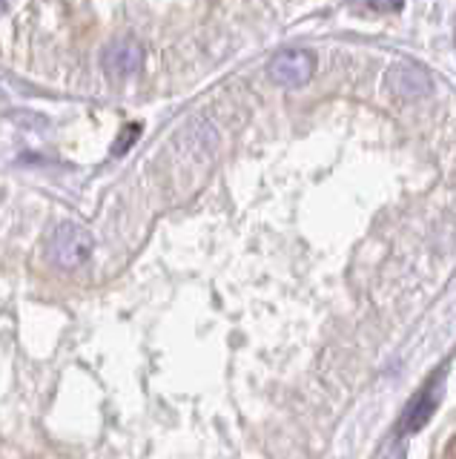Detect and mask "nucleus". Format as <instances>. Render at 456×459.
Instances as JSON below:
<instances>
[{"label":"nucleus","instance_id":"f03ea898","mask_svg":"<svg viewBox=\"0 0 456 459\" xmlns=\"http://www.w3.org/2000/svg\"><path fill=\"white\" fill-rule=\"evenodd\" d=\"M442 394H445V379L436 377V382H427L422 391L410 399V405L402 413V422H399V434L408 437V434H417L422 430L427 422L434 420V411L439 408Z\"/></svg>","mask_w":456,"mask_h":459},{"label":"nucleus","instance_id":"20e7f679","mask_svg":"<svg viewBox=\"0 0 456 459\" xmlns=\"http://www.w3.org/2000/svg\"><path fill=\"white\" fill-rule=\"evenodd\" d=\"M104 64L107 69L112 72V75H133V72L141 66V49L135 47L133 40H121L116 43V47H109L107 55H104Z\"/></svg>","mask_w":456,"mask_h":459},{"label":"nucleus","instance_id":"423d86ee","mask_svg":"<svg viewBox=\"0 0 456 459\" xmlns=\"http://www.w3.org/2000/svg\"><path fill=\"white\" fill-rule=\"evenodd\" d=\"M138 133H141V129L133 124V126H126L124 129V135H121V141H118V147H116V155H121V152H126V147H130V143L138 138Z\"/></svg>","mask_w":456,"mask_h":459},{"label":"nucleus","instance_id":"7ed1b4c3","mask_svg":"<svg viewBox=\"0 0 456 459\" xmlns=\"http://www.w3.org/2000/svg\"><path fill=\"white\" fill-rule=\"evenodd\" d=\"M313 72H316V57L305 49L279 52L270 61V78L281 86H302L313 78Z\"/></svg>","mask_w":456,"mask_h":459},{"label":"nucleus","instance_id":"f257e3e1","mask_svg":"<svg viewBox=\"0 0 456 459\" xmlns=\"http://www.w3.org/2000/svg\"><path fill=\"white\" fill-rule=\"evenodd\" d=\"M95 241L90 236V230H83L81 224L64 221L52 230L49 236V258L55 267L61 270H75L90 262Z\"/></svg>","mask_w":456,"mask_h":459},{"label":"nucleus","instance_id":"39448f33","mask_svg":"<svg viewBox=\"0 0 456 459\" xmlns=\"http://www.w3.org/2000/svg\"><path fill=\"white\" fill-rule=\"evenodd\" d=\"M391 90L399 92V95H405V98H417V95H425L427 90H431V78L425 75L422 69L417 66H399L391 72Z\"/></svg>","mask_w":456,"mask_h":459}]
</instances>
